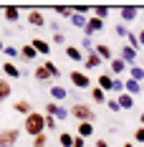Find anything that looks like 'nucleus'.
<instances>
[{
    "instance_id": "nucleus-1",
    "label": "nucleus",
    "mask_w": 144,
    "mask_h": 147,
    "mask_svg": "<svg viewBox=\"0 0 144 147\" xmlns=\"http://www.w3.org/2000/svg\"><path fill=\"white\" fill-rule=\"evenodd\" d=\"M23 132L30 137H38L46 132V114L43 112H30L28 117L23 119Z\"/></svg>"
},
{
    "instance_id": "nucleus-2",
    "label": "nucleus",
    "mask_w": 144,
    "mask_h": 147,
    "mask_svg": "<svg viewBox=\"0 0 144 147\" xmlns=\"http://www.w3.org/2000/svg\"><path fill=\"white\" fill-rule=\"evenodd\" d=\"M71 117L76 119V122H94L96 119V112H94V107L91 104H84V102H76L71 104Z\"/></svg>"
},
{
    "instance_id": "nucleus-3",
    "label": "nucleus",
    "mask_w": 144,
    "mask_h": 147,
    "mask_svg": "<svg viewBox=\"0 0 144 147\" xmlns=\"http://www.w3.org/2000/svg\"><path fill=\"white\" fill-rule=\"evenodd\" d=\"M18 140H20V129H18V127L0 129V147H15Z\"/></svg>"
},
{
    "instance_id": "nucleus-4",
    "label": "nucleus",
    "mask_w": 144,
    "mask_h": 147,
    "mask_svg": "<svg viewBox=\"0 0 144 147\" xmlns=\"http://www.w3.org/2000/svg\"><path fill=\"white\" fill-rule=\"evenodd\" d=\"M68 79H71V84L76 89H91V79H88L86 71H78V69H73L71 74H68Z\"/></svg>"
},
{
    "instance_id": "nucleus-5",
    "label": "nucleus",
    "mask_w": 144,
    "mask_h": 147,
    "mask_svg": "<svg viewBox=\"0 0 144 147\" xmlns=\"http://www.w3.org/2000/svg\"><path fill=\"white\" fill-rule=\"evenodd\" d=\"M43 114H51V117L61 119V122L71 117V112H68L66 107H61V104H56V102H48V104H46V112H43Z\"/></svg>"
},
{
    "instance_id": "nucleus-6",
    "label": "nucleus",
    "mask_w": 144,
    "mask_h": 147,
    "mask_svg": "<svg viewBox=\"0 0 144 147\" xmlns=\"http://www.w3.org/2000/svg\"><path fill=\"white\" fill-rule=\"evenodd\" d=\"M137 15H139V8L137 5H119V18H121L124 26L131 23V20H137Z\"/></svg>"
},
{
    "instance_id": "nucleus-7",
    "label": "nucleus",
    "mask_w": 144,
    "mask_h": 147,
    "mask_svg": "<svg viewBox=\"0 0 144 147\" xmlns=\"http://www.w3.org/2000/svg\"><path fill=\"white\" fill-rule=\"evenodd\" d=\"M114 79H116V76H111L109 71H101V74H99V79H96V86L104 89V91L109 94V91H114Z\"/></svg>"
},
{
    "instance_id": "nucleus-8",
    "label": "nucleus",
    "mask_w": 144,
    "mask_h": 147,
    "mask_svg": "<svg viewBox=\"0 0 144 147\" xmlns=\"http://www.w3.org/2000/svg\"><path fill=\"white\" fill-rule=\"evenodd\" d=\"M127 71H129V66H127V63H124L121 59H111V63H109V74H111V76L121 79V76H124Z\"/></svg>"
},
{
    "instance_id": "nucleus-9",
    "label": "nucleus",
    "mask_w": 144,
    "mask_h": 147,
    "mask_svg": "<svg viewBox=\"0 0 144 147\" xmlns=\"http://www.w3.org/2000/svg\"><path fill=\"white\" fill-rule=\"evenodd\" d=\"M119 59L124 61V63H127V66H137V51H134V48H131V46H121V53H119Z\"/></svg>"
},
{
    "instance_id": "nucleus-10",
    "label": "nucleus",
    "mask_w": 144,
    "mask_h": 147,
    "mask_svg": "<svg viewBox=\"0 0 144 147\" xmlns=\"http://www.w3.org/2000/svg\"><path fill=\"white\" fill-rule=\"evenodd\" d=\"M99 30H104V20L101 18H96V15H88V26H86V38H91L94 33H99Z\"/></svg>"
},
{
    "instance_id": "nucleus-11",
    "label": "nucleus",
    "mask_w": 144,
    "mask_h": 147,
    "mask_svg": "<svg viewBox=\"0 0 144 147\" xmlns=\"http://www.w3.org/2000/svg\"><path fill=\"white\" fill-rule=\"evenodd\" d=\"M124 91H127V94H131V96L137 99L139 94H144V84L134 81V79H124Z\"/></svg>"
},
{
    "instance_id": "nucleus-12",
    "label": "nucleus",
    "mask_w": 144,
    "mask_h": 147,
    "mask_svg": "<svg viewBox=\"0 0 144 147\" xmlns=\"http://www.w3.org/2000/svg\"><path fill=\"white\" fill-rule=\"evenodd\" d=\"M63 53H66V59H68V61H76V63H78V61L84 63V59H86V53H84L78 46H66Z\"/></svg>"
},
{
    "instance_id": "nucleus-13",
    "label": "nucleus",
    "mask_w": 144,
    "mask_h": 147,
    "mask_svg": "<svg viewBox=\"0 0 144 147\" xmlns=\"http://www.w3.org/2000/svg\"><path fill=\"white\" fill-rule=\"evenodd\" d=\"M94 132H96L94 122H78V127H76V134H78V137H84V140L94 137Z\"/></svg>"
},
{
    "instance_id": "nucleus-14",
    "label": "nucleus",
    "mask_w": 144,
    "mask_h": 147,
    "mask_svg": "<svg viewBox=\"0 0 144 147\" xmlns=\"http://www.w3.org/2000/svg\"><path fill=\"white\" fill-rule=\"evenodd\" d=\"M3 15H5L8 23H18V20H20V8H18V5H5V8H3Z\"/></svg>"
},
{
    "instance_id": "nucleus-15",
    "label": "nucleus",
    "mask_w": 144,
    "mask_h": 147,
    "mask_svg": "<svg viewBox=\"0 0 144 147\" xmlns=\"http://www.w3.org/2000/svg\"><path fill=\"white\" fill-rule=\"evenodd\" d=\"M94 51L99 53V59H101V61H109V63H111V59H114V51H111V46L96 43V46H94Z\"/></svg>"
},
{
    "instance_id": "nucleus-16",
    "label": "nucleus",
    "mask_w": 144,
    "mask_h": 147,
    "mask_svg": "<svg viewBox=\"0 0 144 147\" xmlns=\"http://www.w3.org/2000/svg\"><path fill=\"white\" fill-rule=\"evenodd\" d=\"M28 43L38 51V56H41V53H43V56H48V53H51V43H48V41H43V38H30Z\"/></svg>"
},
{
    "instance_id": "nucleus-17",
    "label": "nucleus",
    "mask_w": 144,
    "mask_h": 147,
    "mask_svg": "<svg viewBox=\"0 0 144 147\" xmlns=\"http://www.w3.org/2000/svg\"><path fill=\"white\" fill-rule=\"evenodd\" d=\"M33 76H35V81H41V84H51V81H53V76L48 74V69H46L43 63H41V66L33 71ZM51 86H53V84H51Z\"/></svg>"
},
{
    "instance_id": "nucleus-18",
    "label": "nucleus",
    "mask_w": 144,
    "mask_h": 147,
    "mask_svg": "<svg viewBox=\"0 0 144 147\" xmlns=\"http://www.w3.org/2000/svg\"><path fill=\"white\" fill-rule=\"evenodd\" d=\"M51 96H53V102H63V99H68V89L66 86H61V84H53L51 86Z\"/></svg>"
},
{
    "instance_id": "nucleus-19",
    "label": "nucleus",
    "mask_w": 144,
    "mask_h": 147,
    "mask_svg": "<svg viewBox=\"0 0 144 147\" xmlns=\"http://www.w3.org/2000/svg\"><path fill=\"white\" fill-rule=\"evenodd\" d=\"M28 23L33 26V28H43V26H46V18H43L41 10H30V13H28Z\"/></svg>"
},
{
    "instance_id": "nucleus-20",
    "label": "nucleus",
    "mask_w": 144,
    "mask_h": 147,
    "mask_svg": "<svg viewBox=\"0 0 144 147\" xmlns=\"http://www.w3.org/2000/svg\"><path fill=\"white\" fill-rule=\"evenodd\" d=\"M13 109L18 112V114H23V117H28L30 112H35V109H33V104H30L28 99H20V102H15V104H13Z\"/></svg>"
},
{
    "instance_id": "nucleus-21",
    "label": "nucleus",
    "mask_w": 144,
    "mask_h": 147,
    "mask_svg": "<svg viewBox=\"0 0 144 147\" xmlns=\"http://www.w3.org/2000/svg\"><path fill=\"white\" fill-rule=\"evenodd\" d=\"M20 59H23V61H35V59H38V51H35L30 43H23V46H20Z\"/></svg>"
},
{
    "instance_id": "nucleus-22",
    "label": "nucleus",
    "mask_w": 144,
    "mask_h": 147,
    "mask_svg": "<svg viewBox=\"0 0 144 147\" xmlns=\"http://www.w3.org/2000/svg\"><path fill=\"white\" fill-rule=\"evenodd\" d=\"M101 66V59H99V53L96 51H91V53H86V59H84V69H99Z\"/></svg>"
},
{
    "instance_id": "nucleus-23",
    "label": "nucleus",
    "mask_w": 144,
    "mask_h": 147,
    "mask_svg": "<svg viewBox=\"0 0 144 147\" xmlns=\"http://www.w3.org/2000/svg\"><path fill=\"white\" fill-rule=\"evenodd\" d=\"M3 74H5L8 79H20V69L15 66L13 61H5V63H3Z\"/></svg>"
},
{
    "instance_id": "nucleus-24",
    "label": "nucleus",
    "mask_w": 144,
    "mask_h": 147,
    "mask_svg": "<svg viewBox=\"0 0 144 147\" xmlns=\"http://www.w3.org/2000/svg\"><path fill=\"white\" fill-rule=\"evenodd\" d=\"M10 94H13V86H10V81L0 76V104L5 102V99H10Z\"/></svg>"
},
{
    "instance_id": "nucleus-25",
    "label": "nucleus",
    "mask_w": 144,
    "mask_h": 147,
    "mask_svg": "<svg viewBox=\"0 0 144 147\" xmlns=\"http://www.w3.org/2000/svg\"><path fill=\"white\" fill-rule=\"evenodd\" d=\"M116 99H119V107H121V109H134V96H131V94L124 91V94H119Z\"/></svg>"
},
{
    "instance_id": "nucleus-26",
    "label": "nucleus",
    "mask_w": 144,
    "mask_h": 147,
    "mask_svg": "<svg viewBox=\"0 0 144 147\" xmlns=\"http://www.w3.org/2000/svg\"><path fill=\"white\" fill-rule=\"evenodd\" d=\"M53 10H56V15H61V18H68V20H71L73 13H76V10H73V5H56Z\"/></svg>"
},
{
    "instance_id": "nucleus-27",
    "label": "nucleus",
    "mask_w": 144,
    "mask_h": 147,
    "mask_svg": "<svg viewBox=\"0 0 144 147\" xmlns=\"http://www.w3.org/2000/svg\"><path fill=\"white\" fill-rule=\"evenodd\" d=\"M91 99H94L96 104H106V99H109V96H106V91H104V89L94 86V89H91Z\"/></svg>"
},
{
    "instance_id": "nucleus-28",
    "label": "nucleus",
    "mask_w": 144,
    "mask_h": 147,
    "mask_svg": "<svg viewBox=\"0 0 144 147\" xmlns=\"http://www.w3.org/2000/svg\"><path fill=\"white\" fill-rule=\"evenodd\" d=\"M58 142H61V147H73V142H76V134L61 132V134H58Z\"/></svg>"
},
{
    "instance_id": "nucleus-29",
    "label": "nucleus",
    "mask_w": 144,
    "mask_h": 147,
    "mask_svg": "<svg viewBox=\"0 0 144 147\" xmlns=\"http://www.w3.org/2000/svg\"><path fill=\"white\" fill-rule=\"evenodd\" d=\"M129 79L144 84V66H131V69H129Z\"/></svg>"
},
{
    "instance_id": "nucleus-30",
    "label": "nucleus",
    "mask_w": 144,
    "mask_h": 147,
    "mask_svg": "<svg viewBox=\"0 0 144 147\" xmlns=\"http://www.w3.org/2000/svg\"><path fill=\"white\" fill-rule=\"evenodd\" d=\"M71 26H76V28H81V30H86V26H88V18H84V15H78V13H73V18H71Z\"/></svg>"
},
{
    "instance_id": "nucleus-31",
    "label": "nucleus",
    "mask_w": 144,
    "mask_h": 147,
    "mask_svg": "<svg viewBox=\"0 0 144 147\" xmlns=\"http://www.w3.org/2000/svg\"><path fill=\"white\" fill-rule=\"evenodd\" d=\"M43 66L48 69V74H51L53 79H61V69H58V66H56V63H53L51 59H46V61H43Z\"/></svg>"
},
{
    "instance_id": "nucleus-32",
    "label": "nucleus",
    "mask_w": 144,
    "mask_h": 147,
    "mask_svg": "<svg viewBox=\"0 0 144 147\" xmlns=\"http://www.w3.org/2000/svg\"><path fill=\"white\" fill-rule=\"evenodd\" d=\"M30 147H48V134H38V137H33L30 140Z\"/></svg>"
},
{
    "instance_id": "nucleus-33",
    "label": "nucleus",
    "mask_w": 144,
    "mask_h": 147,
    "mask_svg": "<svg viewBox=\"0 0 144 147\" xmlns=\"http://www.w3.org/2000/svg\"><path fill=\"white\" fill-rule=\"evenodd\" d=\"M114 30H116V36H119V38H129V33H131V30L127 28V26H124L121 20H119V23L114 26Z\"/></svg>"
},
{
    "instance_id": "nucleus-34",
    "label": "nucleus",
    "mask_w": 144,
    "mask_h": 147,
    "mask_svg": "<svg viewBox=\"0 0 144 147\" xmlns=\"http://www.w3.org/2000/svg\"><path fill=\"white\" fill-rule=\"evenodd\" d=\"M109 13H111V8H109V5H96V8H94V15H96V18H101V20H104Z\"/></svg>"
},
{
    "instance_id": "nucleus-35",
    "label": "nucleus",
    "mask_w": 144,
    "mask_h": 147,
    "mask_svg": "<svg viewBox=\"0 0 144 147\" xmlns=\"http://www.w3.org/2000/svg\"><path fill=\"white\" fill-rule=\"evenodd\" d=\"M127 46H131L134 51H139V36H137V33H129V38H127Z\"/></svg>"
},
{
    "instance_id": "nucleus-36",
    "label": "nucleus",
    "mask_w": 144,
    "mask_h": 147,
    "mask_svg": "<svg viewBox=\"0 0 144 147\" xmlns=\"http://www.w3.org/2000/svg\"><path fill=\"white\" fill-rule=\"evenodd\" d=\"M51 43H56V46H66V36H63V33H53V36H51Z\"/></svg>"
},
{
    "instance_id": "nucleus-37",
    "label": "nucleus",
    "mask_w": 144,
    "mask_h": 147,
    "mask_svg": "<svg viewBox=\"0 0 144 147\" xmlns=\"http://www.w3.org/2000/svg\"><path fill=\"white\" fill-rule=\"evenodd\" d=\"M58 127V119L51 117V114H46V129H56Z\"/></svg>"
},
{
    "instance_id": "nucleus-38",
    "label": "nucleus",
    "mask_w": 144,
    "mask_h": 147,
    "mask_svg": "<svg viewBox=\"0 0 144 147\" xmlns=\"http://www.w3.org/2000/svg\"><path fill=\"white\" fill-rule=\"evenodd\" d=\"M114 94H124V79H114Z\"/></svg>"
},
{
    "instance_id": "nucleus-39",
    "label": "nucleus",
    "mask_w": 144,
    "mask_h": 147,
    "mask_svg": "<svg viewBox=\"0 0 144 147\" xmlns=\"http://www.w3.org/2000/svg\"><path fill=\"white\" fill-rule=\"evenodd\" d=\"M106 107H109L111 112H121V107H119V99H106Z\"/></svg>"
},
{
    "instance_id": "nucleus-40",
    "label": "nucleus",
    "mask_w": 144,
    "mask_h": 147,
    "mask_svg": "<svg viewBox=\"0 0 144 147\" xmlns=\"http://www.w3.org/2000/svg\"><path fill=\"white\" fill-rule=\"evenodd\" d=\"M134 142L144 145V127H137V132H134Z\"/></svg>"
},
{
    "instance_id": "nucleus-41",
    "label": "nucleus",
    "mask_w": 144,
    "mask_h": 147,
    "mask_svg": "<svg viewBox=\"0 0 144 147\" xmlns=\"http://www.w3.org/2000/svg\"><path fill=\"white\" fill-rule=\"evenodd\" d=\"M3 53H8L10 59H15V56H20V51H18L15 46H5V51H3Z\"/></svg>"
},
{
    "instance_id": "nucleus-42",
    "label": "nucleus",
    "mask_w": 144,
    "mask_h": 147,
    "mask_svg": "<svg viewBox=\"0 0 144 147\" xmlns=\"http://www.w3.org/2000/svg\"><path fill=\"white\" fill-rule=\"evenodd\" d=\"M73 147H86V140H84V137H78V134H76V142H73Z\"/></svg>"
},
{
    "instance_id": "nucleus-43",
    "label": "nucleus",
    "mask_w": 144,
    "mask_h": 147,
    "mask_svg": "<svg viewBox=\"0 0 144 147\" xmlns=\"http://www.w3.org/2000/svg\"><path fill=\"white\" fill-rule=\"evenodd\" d=\"M94 147H109V142H106V140H96V142H94Z\"/></svg>"
},
{
    "instance_id": "nucleus-44",
    "label": "nucleus",
    "mask_w": 144,
    "mask_h": 147,
    "mask_svg": "<svg viewBox=\"0 0 144 147\" xmlns=\"http://www.w3.org/2000/svg\"><path fill=\"white\" fill-rule=\"evenodd\" d=\"M139 46H144V30L139 33Z\"/></svg>"
},
{
    "instance_id": "nucleus-45",
    "label": "nucleus",
    "mask_w": 144,
    "mask_h": 147,
    "mask_svg": "<svg viewBox=\"0 0 144 147\" xmlns=\"http://www.w3.org/2000/svg\"><path fill=\"white\" fill-rule=\"evenodd\" d=\"M139 127H144V112L139 114Z\"/></svg>"
},
{
    "instance_id": "nucleus-46",
    "label": "nucleus",
    "mask_w": 144,
    "mask_h": 147,
    "mask_svg": "<svg viewBox=\"0 0 144 147\" xmlns=\"http://www.w3.org/2000/svg\"><path fill=\"white\" fill-rule=\"evenodd\" d=\"M3 51H5V43H3V38H0V53H3Z\"/></svg>"
},
{
    "instance_id": "nucleus-47",
    "label": "nucleus",
    "mask_w": 144,
    "mask_h": 147,
    "mask_svg": "<svg viewBox=\"0 0 144 147\" xmlns=\"http://www.w3.org/2000/svg\"><path fill=\"white\" fill-rule=\"evenodd\" d=\"M119 147H134V145H131V142H124V145H119Z\"/></svg>"
}]
</instances>
